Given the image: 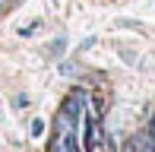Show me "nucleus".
<instances>
[{"label":"nucleus","instance_id":"f03ea898","mask_svg":"<svg viewBox=\"0 0 155 152\" xmlns=\"http://www.w3.org/2000/svg\"><path fill=\"white\" fill-rule=\"evenodd\" d=\"M149 133L155 136V114H152V121H149Z\"/></svg>","mask_w":155,"mask_h":152},{"label":"nucleus","instance_id":"7ed1b4c3","mask_svg":"<svg viewBox=\"0 0 155 152\" xmlns=\"http://www.w3.org/2000/svg\"><path fill=\"white\" fill-rule=\"evenodd\" d=\"M0 10H3V0H0Z\"/></svg>","mask_w":155,"mask_h":152},{"label":"nucleus","instance_id":"f257e3e1","mask_svg":"<svg viewBox=\"0 0 155 152\" xmlns=\"http://www.w3.org/2000/svg\"><path fill=\"white\" fill-rule=\"evenodd\" d=\"M41 133H45V124H41V121H32V136H41Z\"/></svg>","mask_w":155,"mask_h":152}]
</instances>
